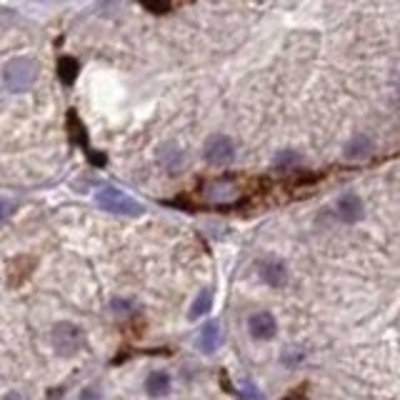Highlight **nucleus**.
I'll return each instance as SVG.
<instances>
[{"label":"nucleus","instance_id":"obj_5","mask_svg":"<svg viewBox=\"0 0 400 400\" xmlns=\"http://www.w3.org/2000/svg\"><path fill=\"white\" fill-rule=\"evenodd\" d=\"M203 155L210 165H228L236 158V143L228 135H213L205 140Z\"/></svg>","mask_w":400,"mask_h":400},{"label":"nucleus","instance_id":"obj_1","mask_svg":"<svg viewBox=\"0 0 400 400\" xmlns=\"http://www.w3.org/2000/svg\"><path fill=\"white\" fill-rule=\"evenodd\" d=\"M50 346L61 358H73L85 348V330L73 320H61L50 330Z\"/></svg>","mask_w":400,"mask_h":400},{"label":"nucleus","instance_id":"obj_4","mask_svg":"<svg viewBox=\"0 0 400 400\" xmlns=\"http://www.w3.org/2000/svg\"><path fill=\"white\" fill-rule=\"evenodd\" d=\"M200 198L210 205H231V203H238V200H241L243 190L236 181L223 178V181L208 183V186L203 188V193H200Z\"/></svg>","mask_w":400,"mask_h":400},{"label":"nucleus","instance_id":"obj_14","mask_svg":"<svg viewBox=\"0 0 400 400\" xmlns=\"http://www.w3.org/2000/svg\"><path fill=\"white\" fill-rule=\"evenodd\" d=\"M78 71H80V66H78V61L75 58H61L58 61V78H61L66 85H73L75 83V78H78Z\"/></svg>","mask_w":400,"mask_h":400},{"label":"nucleus","instance_id":"obj_9","mask_svg":"<svg viewBox=\"0 0 400 400\" xmlns=\"http://www.w3.org/2000/svg\"><path fill=\"white\" fill-rule=\"evenodd\" d=\"M220 346H223V328H220L218 320H210V323H205L203 328H200V333H198L195 348L203 353V356H213Z\"/></svg>","mask_w":400,"mask_h":400},{"label":"nucleus","instance_id":"obj_20","mask_svg":"<svg viewBox=\"0 0 400 400\" xmlns=\"http://www.w3.org/2000/svg\"><path fill=\"white\" fill-rule=\"evenodd\" d=\"M78 400H103V393H100L98 388H93V385H88V388H83V390H80Z\"/></svg>","mask_w":400,"mask_h":400},{"label":"nucleus","instance_id":"obj_6","mask_svg":"<svg viewBox=\"0 0 400 400\" xmlns=\"http://www.w3.org/2000/svg\"><path fill=\"white\" fill-rule=\"evenodd\" d=\"M258 275L270 288H283V285H288V278H291L288 265L280 258H275V255H265V258L258 260Z\"/></svg>","mask_w":400,"mask_h":400},{"label":"nucleus","instance_id":"obj_11","mask_svg":"<svg viewBox=\"0 0 400 400\" xmlns=\"http://www.w3.org/2000/svg\"><path fill=\"white\" fill-rule=\"evenodd\" d=\"M173 388V380L165 370H150L145 375V383H143V390L150 395V398H165Z\"/></svg>","mask_w":400,"mask_h":400},{"label":"nucleus","instance_id":"obj_19","mask_svg":"<svg viewBox=\"0 0 400 400\" xmlns=\"http://www.w3.org/2000/svg\"><path fill=\"white\" fill-rule=\"evenodd\" d=\"M143 8H148L150 13H165L170 8V0H140Z\"/></svg>","mask_w":400,"mask_h":400},{"label":"nucleus","instance_id":"obj_8","mask_svg":"<svg viewBox=\"0 0 400 400\" xmlns=\"http://www.w3.org/2000/svg\"><path fill=\"white\" fill-rule=\"evenodd\" d=\"M68 131H71V140L75 143V145H80L83 150H85V155L90 158V163L100 165V168H103V165H105V155L103 153H93V150H90L88 133H85V126L80 123V118H78L75 110H71V113H68Z\"/></svg>","mask_w":400,"mask_h":400},{"label":"nucleus","instance_id":"obj_18","mask_svg":"<svg viewBox=\"0 0 400 400\" xmlns=\"http://www.w3.org/2000/svg\"><path fill=\"white\" fill-rule=\"evenodd\" d=\"M113 313H118V315H131V313H135V303L128 301V298H116V301H113Z\"/></svg>","mask_w":400,"mask_h":400},{"label":"nucleus","instance_id":"obj_15","mask_svg":"<svg viewBox=\"0 0 400 400\" xmlns=\"http://www.w3.org/2000/svg\"><path fill=\"white\" fill-rule=\"evenodd\" d=\"M298 165H301V153H296V150L285 148L275 155V168L278 170H293L298 168Z\"/></svg>","mask_w":400,"mask_h":400},{"label":"nucleus","instance_id":"obj_7","mask_svg":"<svg viewBox=\"0 0 400 400\" xmlns=\"http://www.w3.org/2000/svg\"><path fill=\"white\" fill-rule=\"evenodd\" d=\"M248 333L255 340H260V343L273 340L275 335H278V320H275V315L268 310L253 313L250 318H248Z\"/></svg>","mask_w":400,"mask_h":400},{"label":"nucleus","instance_id":"obj_2","mask_svg":"<svg viewBox=\"0 0 400 400\" xmlns=\"http://www.w3.org/2000/svg\"><path fill=\"white\" fill-rule=\"evenodd\" d=\"M95 200H98L100 208L108 210V213L128 215V218H138V215H143V205L138 203L135 198H131L128 193L118 190V188H113V186L100 188V190L95 193Z\"/></svg>","mask_w":400,"mask_h":400},{"label":"nucleus","instance_id":"obj_12","mask_svg":"<svg viewBox=\"0 0 400 400\" xmlns=\"http://www.w3.org/2000/svg\"><path fill=\"white\" fill-rule=\"evenodd\" d=\"M210 308H213V291H208V288H205V291L198 293V298L193 301L190 310H188V318H190V320H200L203 315H208Z\"/></svg>","mask_w":400,"mask_h":400},{"label":"nucleus","instance_id":"obj_17","mask_svg":"<svg viewBox=\"0 0 400 400\" xmlns=\"http://www.w3.org/2000/svg\"><path fill=\"white\" fill-rule=\"evenodd\" d=\"M238 393H241L243 400H263V395L258 393V388H255L250 380H243L241 388H238Z\"/></svg>","mask_w":400,"mask_h":400},{"label":"nucleus","instance_id":"obj_3","mask_svg":"<svg viewBox=\"0 0 400 400\" xmlns=\"http://www.w3.org/2000/svg\"><path fill=\"white\" fill-rule=\"evenodd\" d=\"M35 80V63L30 58H16L6 66L3 71V85L11 93H23L33 85Z\"/></svg>","mask_w":400,"mask_h":400},{"label":"nucleus","instance_id":"obj_16","mask_svg":"<svg viewBox=\"0 0 400 400\" xmlns=\"http://www.w3.org/2000/svg\"><path fill=\"white\" fill-rule=\"evenodd\" d=\"M16 213V200L11 198H0V225H6Z\"/></svg>","mask_w":400,"mask_h":400},{"label":"nucleus","instance_id":"obj_13","mask_svg":"<svg viewBox=\"0 0 400 400\" xmlns=\"http://www.w3.org/2000/svg\"><path fill=\"white\" fill-rule=\"evenodd\" d=\"M370 150H373V140H370V138H365V135H358L346 145V158L348 160L368 158V155H370Z\"/></svg>","mask_w":400,"mask_h":400},{"label":"nucleus","instance_id":"obj_10","mask_svg":"<svg viewBox=\"0 0 400 400\" xmlns=\"http://www.w3.org/2000/svg\"><path fill=\"white\" fill-rule=\"evenodd\" d=\"M335 213H338V218L343 220L346 225H353V223H358V220L363 218L365 208H363L360 198L353 195V193H348V195H343L338 203H335Z\"/></svg>","mask_w":400,"mask_h":400}]
</instances>
